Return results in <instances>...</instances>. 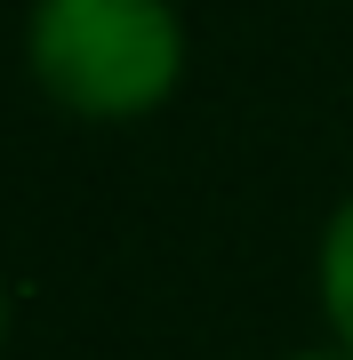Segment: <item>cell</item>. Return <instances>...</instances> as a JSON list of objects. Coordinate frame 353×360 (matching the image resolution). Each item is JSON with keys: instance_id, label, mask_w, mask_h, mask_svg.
Returning <instances> with one entry per match:
<instances>
[{"instance_id": "3", "label": "cell", "mask_w": 353, "mask_h": 360, "mask_svg": "<svg viewBox=\"0 0 353 360\" xmlns=\"http://www.w3.org/2000/svg\"><path fill=\"white\" fill-rule=\"evenodd\" d=\"M297 360H353V352H345V345H337V352H297Z\"/></svg>"}, {"instance_id": "4", "label": "cell", "mask_w": 353, "mask_h": 360, "mask_svg": "<svg viewBox=\"0 0 353 360\" xmlns=\"http://www.w3.org/2000/svg\"><path fill=\"white\" fill-rule=\"evenodd\" d=\"M0 336H8V288H0Z\"/></svg>"}, {"instance_id": "2", "label": "cell", "mask_w": 353, "mask_h": 360, "mask_svg": "<svg viewBox=\"0 0 353 360\" xmlns=\"http://www.w3.org/2000/svg\"><path fill=\"white\" fill-rule=\"evenodd\" d=\"M321 312H329V328H337V345L353 352V200L321 232Z\"/></svg>"}, {"instance_id": "1", "label": "cell", "mask_w": 353, "mask_h": 360, "mask_svg": "<svg viewBox=\"0 0 353 360\" xmlns=\"http://www.w3.org/2000/svg\"><path fill=\"white\" fill-rule=\"evenodd\" d=\"M32 80L80 120H137L177 89L185 32L169 0H40L25 25Z\"/></svg>"}]
</instances>
